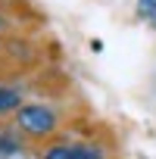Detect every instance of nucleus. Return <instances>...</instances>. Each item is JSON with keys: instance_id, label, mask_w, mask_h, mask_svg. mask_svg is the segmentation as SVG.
Masks as SVG:
<instances>
[{"instance_id": "obj_1", "label": "nucleus", "mask_w": 156, "mask_h": 159, "mask_svg": "<svg viewBox=\"0 0 156 159\" xmlns=\"http://www.w3.org/2000/svg\"><path fill=\"white\" fill-rule=\"evenodd\" d=\"M13 125L31 140V143H47L56 137V131L62 128V119L53 106L47 103H22L13 112Z\"/></svg>"}, {"instance_id": "obj_4", "label": "nucleus", "mask_w": 156, "mask_h": 159, "mask_svg": "<svg viewBox=\"0 0 156 159\" xmlns=\"http://www.w3.org/2000/svg\"><path fill=\"white\" fill-rule=\"evenodd\" d=\"M22 103H25V97H22V91H19V88L0 81V119H3V116H13Z\"/></svg>"}, {"instance_id": "obj_2", "label": "nucleus", "mask_w": 156, "mask_h": 159, "mask_svg": "<svg viewBox=\"0 0 156 159\" xmlns=\"http://www.w3.org/2000/svg\"><path fill=\"white\" fill-rule=\"evenodd\" d=\"M41 156H47V159H103L106 150L97 143H53V140H47Z\"/></svg>"}, {"instance_id": "obj_6", "label": "nucleus", "mask_w": 156, "mask_h": 159, "mask_svg": "<svg viewBox=\"0 0 156 159\" xmlns=\"http://www.w3.org/2000/svg\"><path fill=\"white\" fill-rule=\"evenodd\" d=\"M7 53V41H3V34H0V56Z\"/></svg>"}, {"instance_id": "obj_3", "label": "nucleus", "mask_w": 156, "mask_h": 159, "mask_svg": "<svg viewBox=\"0 0 156 159\" xmlns=\"http://www.w3.org/2000/svg\"><path fill=\"white\" fill-rule=\"evenodd\" d=\"M28 147H31V140H28L16 125L0 128V156H25Z\"/></svg>"}, {"instance_id": "obj_7", "label": "nucleus", "mask_w": 156, "mask_h": 159, "mask_svg": "<svg viewBox=\"0 0 156 159\" xmlns=\"http://www.w3.org/2000/svg\"><path fill=\"white\" fill-rule=\"evenodd\" d=\"M0 128H3V125H0Z\"/></svg>"}, {"instance_id": "obj_5", "label": "nucleus", "mask_w": 156, "mask_h": 159, "mask_svg": "<svg viewBox=\"0 0 156 159\" xmlns=\"http://www.w3.org/2000/svg\"><path fill=\"white\" fill-rule=\"evenodd\" d=\"M13 31V25H10V19L3 16V13H0V34H10Z\"/></svg>"}]
</instances>
